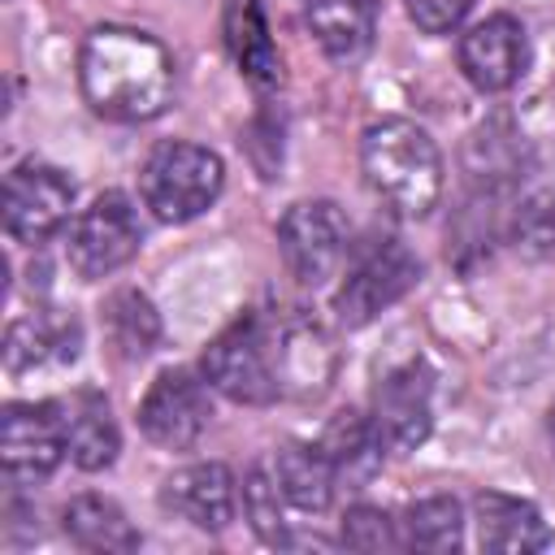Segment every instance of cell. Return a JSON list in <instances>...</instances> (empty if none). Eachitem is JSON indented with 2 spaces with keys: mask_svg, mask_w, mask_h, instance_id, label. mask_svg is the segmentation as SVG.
<instances>
[{
  "mask_svg": "<svg viewBox=\"0 0 555 555\" xmlns=\"http://www.w3.org/2000/svg\"><path fill=\"white\" fill-rule=\"evenodd\" d=\"M460 69L486 95H499V91L516 87L529 69L525 26L512 13H490L486 22H477L473 30L460 35Z\"/></svg>",
  "mask_w": 555,
  "mask_h": 555,
  "instance_id": "cell-11",
  "label": "cell"
},
{
  "mask_svg": "<svg viewBox=\"0 0 555 555\" xmlns=\"http://www.w3.org/2000/svg\"><path fill=\"white\" fill-rule=\"evenodd\" d=\"M373 425L386 447L412 451L434 429V377L421 360L390 369L373 390Z\"/></svg>",
  "mask_w": 555,
  "mask_h": 555,
  "instance_id": "cell-12",
  "label": "cell"
},
{
  "mask_svg": "<svg viewBox=\"0 0 555 555\" xmlns=\"http://www.w3.org/2000/svg\"><path fill=\"white\" fill-rule=\"evenodd\" d=\"M204 382L234 403H273L282 395L273 325H264L260 317H243L221 330L204 351Z\"/></svg>",
  "mask_w": 555,
  "mask_h": 555,
  "instance_id": "cell-4",
  "label": "cell"
},
{
  "mask_svg": "<svg viewBox=\"0 0 555 555\" xmlns=\"http://www.w3.org/2000/svg\"><path fill=\"white\" fill-rule=\"evenodd\" d=\"M65 520V533L74 546L82 551H104V555H126V551H139V529L126 520V512L100 494H78L65 503L61 512Z\"/></svg>",
  "mask_w": 555,
  "mask_h": 555,
  "instance_id": "cell-20",
  "label": "cell"
},
{
  "mask_svg": "<svg viewBox=\"0 0 555 555\" xmlns=\"http://www.w3.org/2000/svg\"><path fill=\"white\" fill-rule=\"evenodd\" d=\"M382 434L373 425V416H360L356 408H343L330 416L325 434H321V451L330 455L334 464V477L338 481H351V486H364L377 468H382Z\"/></svg>",
  "mask_w": 555,
  "mask_h": 555,
  "instance_id": "cell-18",
  "label": "cell"
},
{
  "mask_svg": "<svg viewBox=\"0 0 555 555\" xmlns=\"http://www.w3.org/2000/svg\"><path fill=\"white\" fill-rule=\"evenodd\" d=\"M74 208V182L43 160H22L4 178V230L13 243L39 247L48 243Z\"/></svg>",
  "mask_w": 555,
  "mask_h": 555,
  "instance_id": "cell-8",
  "label": "cell"
},
{
  "mask_svg": "<svg viewBox=\"0 0 555 555\" xmlns=\"http://www.w3.org/2000/svg\"><path fill=\"white\" fill-rule=\"evenodd\" d=\"M208 416H212L208 390L186 369H165L139 403V429L156 447H169V451L199 442V434L208 429Z\"/></svg>",
  "mask_w": 555,
  "mask_h": 555,
  "instance_id": "cell-10",
  "label": "cell"
},
{
  "mask_svg": "<svg viewBox=\"0 0 555 555\" xmlns=\"http://www.w3.org/2000/svg\"><path fill=\"white\" fill-rule=\"evenodd\" d=\"M221 30H225V48H230L238 74L256 91H273L282 82V56H278V43L269 35L264 4L260 0H225Z\"/></svg>",
  "mask_w": 555,
  "mask_h": 555,
  "instance_id": "cell-15",
  "label": "cell"
},
{
  "mask_svg": "<svg viewBox=\"0 0 555 555\" xmlns=\"http://www.w3.org/2000/svg\"><path fill=\"white\" fill-rule=\"evenodd\" d=\"M304 22L330 61L351 65L373 48L377 4L373 0H304Z\"/></svg>",
  "mask_w": 555,
  "mask_h": 555,
  "instance_id": "cell-16",
  "label": "cell"
},
{
  "mask_svg": "<svg viewBox=\"0 0 555 555\" xmlns=\"http://www.w3.org/2000/svg\"><path fill=\"white\" fill-rule=\"evenodd\" d=\"M408 4V17L425 30V35H447V30H455L464 17H468V9H473V0H403Z\"/></svg>",
  "mask_w": 555,
  "mask_h": 555,
  "instance_id": "cell-27",
  "label": "cell"
},
{
  "mask_svg": "<svg viewBox=\"0 0 555 555\" xmlns=\"http://www.w3.org/2000/svg\"><path fill=\"white\" fill-rule=\"evenodd\" d=\"M221 182H225L221 156L199 143H178V139L156 143L139 169L143 204L152 208V217L169 225H182L208 212L221 195Z\"/></svg>",
  "mask_w": 555,
  "mask_h": 555,
  "instance_id": "cell-3",
  "label": "cell"
},
{
  "mask_svg": "<svg viewBox=\"0 0 555 555\" xmlns=\"http://www.w3.org/2000/svg\"><path fill=\"white\" fill-rule=\"evenodd\" d=\"M338 538H343V546H351V551H390V546L403 542V538H395L390 516H386L382 507H369V503H360V507H351V512L343 516Z\"/></svg>",
  "mask_w": 555,
  "mask_h": 555,
  "instance_id": "cell-26",
  "label": "cell"
},
{
  "mask_svg": "<svg viewBox=\"0 0 555 555\" xmlns=\"http://www.w3.org/2000/svg\"><path fill=\"white\" fill-rule=\"evenodd\" d=\"M473 525H477V546L494 555H529L551 546V529L542 512L499 490H486L473 499Z\"/></svg>",
  "mask_w": 555,
  "mask_h": 555,
  "instance_id": "cell-14",
  "label": "cell"
},
{
  "mask_svg": "<svg viewBox=\"0 0 555 555\" xmlns=\"http://www.w3.org/2000/svg\"><path fill=\"white\" fill-rule=\"evenodd\" d=\"M273 477L291 507L299 512H325L334 499V464L321 451V442H286L273 455Z\"/></svg>",
  "mask_w": 555,
  "mask_h": 555,
  "instance_id": "cell-19",
  "label": "cell"
},
{
  "mask_svg": "<svg viewBox=\"0 0 555 555\" xmlns=\"http://www.w3.org/2000/svg\"><path fill=\"white\" fill-rule=\"evenodd\" d=\"M416 282H421V260L399 238H369L360 251H351L347 278L334 295V317L347 330H360L377 312L399 304Z\"/></svg>",
  "mask_w": 555,
  "mask_h": 555,
  "instance_id": "cell-5",
  "label": "cell"
},
{
  "mask_svg": "<svg viewBox=\"0 0 555 555\" xmlns=\"http://www.w3.org/2000/svg\"><path fill=\"white\" fill-rule=\"evenodd\" d=\"M78 356V325L35 312V317H17L9 325V343H4V360L13 373L39 369V364H65Z\"/></svg>",
  "mask_w": 555,
  "mask_h": 555,
  "instance_id": "cell-21",
  "label": "cell"
},
{
  "mask_svg": "<svg viewBox=\"0 0 555 555\" xmlns=\"http://www.w3.org/2000/svg\"><path fill=\"white\" fill-rule=\"evenodd\" d=\"M360 169L373 195L399 217H425L442 195V152L408 117H382L360 134Z\"/></svg>",
  "mask_w": 555,
  "mask_h": 555,
  "instance_id": "cell-2",
  "label": "cell"
},
{
  "mask_svg": "<svg viewBox=\"0 0 555 555\" xmlns=\"http://www.w3.org/2000/svg\"><path fill=\"white\" fill-rule=\"evenodd\" d=\"M512 238L529 256H555V191H542L516 208Z\"/></svg>",
  "mask_w": 555,
  "mask_h": 555,
  "instance_id": "cell-25",
  "label": "cell"
},
{
  "mask_svg": "<svg viewBox=\"0 0 555 555\" xmlns=\"http://www.w3.org/2000/svg\"><path fill=\"white\" fill-rule=\"evenodd\" d=\"M160 503L178 520H191L195 529L221 533L234 520V507H238L234 473L225 464H191V468H178L160 486Z\"/></svg>",
  "mask_w": 555,
  "mask_h": 555,
  "instance_id": "cell-13",
  "label": "cell"
},
{
  "mask_svg": "<svg viewBox=\"0 0 555 555\" xmlns=\"http://www.w3.org/2000/svg\"><path fill=\"white\" fill-rule=\"evenodd\" d=\"M278 247L299 286H321L347 256V217L334 199H299L278 221Z\"/></svg>",
  "mask_w": 555,
  "mask_h": 555,
  "instance_id": "cell-7",
  "label": "cell"
},
{
  "mask_svg": "<svg viewBox=\"0 0 555 555\" xmlns=\"http://www.w3.org/2000/svg\"><path fill=\"white\" fill-rule=\"evenodd\" d=\"M104 325H108L113 347H117L126 360L147 356V351L156 347V338H160V317H156V308L147 304L143 291H117V295L108 299Z\"/></svg>",
  "mask_w": 555,
  "mask_h": 555,
  "instance_id": "cell-23",
  "label": "cell"
},
{
  "mask_svg": "<svg viewBox=\"0 0 555 555\" xmlns=\"http://www.w3.org/2000/svg\"><path fill=\"white\" fill-rule=\"evenodd\" d=\"M460 538H464V512L451 494H429L403 512V546L412 551L442 555V551H455Z\"/></svg>",
  "mask_w": 555,
  "mask_h": 555,
  "instance_id": "cell-22",
  "label": "cell"
},
{
  "mask_svg": "<svg viewBox=\"0 0 555 555\" xmlns=\"http://www.w3.org/2000/svg\"><path fill=\"white\" fill-rule=\"evenodd\" d=\"M69 451L65 429V403H9L0 416V460L13 481H39L48 477Z\"/></svg>",
  "mask_w": 555,
  "mask_h": 555,
  "instance_id": "cell-9",
  "label": "cell"
},
{
  "mask_svg": "<svg viewBox=\"0 0 555 555\" xmlns=\"http://www.w3.org/2000/svg\"><path fill=\"white\" fill-rule=\"evenodd\" d=\"M282 486L273 473L264 468H251L247 473V486H243V512L251 520V529L264 538V542H286V525H282Z\"/></svg>",
  "mask_w": 555,
  "mask_h": 555,
  "instance_id": "cell-24",
  "label": "cell"
},
{
  "mask_svg": "<svg viewBox=\"0 0 555 555\" xmlns=\"http://www.w3.org/2000/svg\"><path fill=\"white\" fill-rule=\"evenodd\" d=\"M78 87L108 121H152L173 100V56L147 30L95 26L78 48Z\"/></svg>",
  "mask_w": 555,
  "mask_h": 555,
  "instance_id": "cell-1",
  "label": "cell"
},
{
  "mask_svg": "<svg viewBox=\"0 0 555 555\" xmlns=\"http://www.w3.org/2000/svg\"><path fill=\"white\" fill-rule=\"evenodd\" d=\"M139 243H143V225H139L134 204L121 191H104L74 217L65 256L78 278L95 282V278L117 273L139 251Z\"/></svg>",
  "mask_w": 555,
  "mask_h": 555,
  "instance_id": "cell-6",
  "label": "cell"
},
{
  "mask_svg": "<svg viewBox=\"0 0 555 555\" xmlns=\"http://www.w3.org/2000/svg\"><path fill=\"white\" fill-rule=\"evenodd\" d=\"M65 429H69V460L87 473H100L117 460L121 434L108 412V399L100 390H78L65 403Z\"/></svg>",
  "mask_w": 555,
  "mask_h": 555,
  "instance_id": "cell-17",
  "label": "cell"
}]
</instances>
